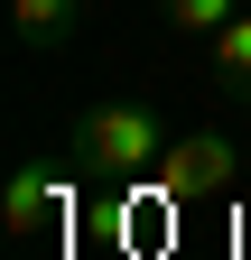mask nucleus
Instances as JSON below:
<instances>
[{"instance_id": "f257e3e1", "label": "nucleus", "mask_w": 251, "mask_h": 260, "mask_svg": "<svg viewBox=\"0 0 251 260\" xmlns=\"http://www.w3.org/2000/svg\"><path fill=\"white\" fill-rule=\"evenodd\" d=\"M75 158H84L93 177H159V158H168L159 103H93L75 121Z\"/></svg>"}, {"instance_id": "f03ea898", "label": "nucleus", "mask_w": 251, "mask_h": 260, "mask_svg": "<svg viewBox=\"0 0 251 260\" xmlns=\"http://www.w3.org/2000/svg\"><path fill=\"white\" fill-rule=\"evenodd\" d=\"M233 186H242V149L224 140V130L168 140V158H159V195L168 205H205V195H233Z\"/></svg>"}, {"instance_id": "7ed1b4c3", "label": "nucleus", "mask_w": 251, "mask_h": 260, "mask_svg": "<svg viewBox=\"0 0 251 260\" xmlns=\"http://www.w3.org/2000/svg\"><path fill=\"white\" fill-rule=\"evenodd\" d=\"M75 28H84V0H10V38H19L28 56L75 47Z\"/></svg>"}, {"instance_id": "20e7f679", "label": "nucleus", "mask_w": 251, "mask_h": 260, "mask_svg": "<svg viewBox=\"0 0 251 260\" xmlns=\"http://www.w3.org/2000/svg\"><path fill=\"white\" fill-rule=\"evenodd\" d=\"M56 205H66V186H56L47 168H19L10 186H0V233H38Z\"/></svg>"}, {"instance_id": "39448f33", "label": "nucleus", "mask_w": 251, "mask_h": 260, "mask_svg": "<svg viewBox=\"0 0 251 260\" xmlns=\"http://www.w3.org/2000/svg\"><path fill=\"white\" fill-rule=\"evenodd\" d=\"M205 47H214V84H224L233 103H251V10H242L233 28H214Z\"/></svg>"}, {"instance_id": "423d86ee", "label": "nucleus", "mask_w": 251, "mask_h": 260, "mask_svg": "<svg viewBox=\"0 0 251 260\" xmlns=\"http://www.w3.org/2000/svg\"><path fill=\"white\" fill-rule=\"evenodd\" d=\"M251 10V0H159V19L177 28V38H214V28H233Z\"/></svg>"}]
</instances>
